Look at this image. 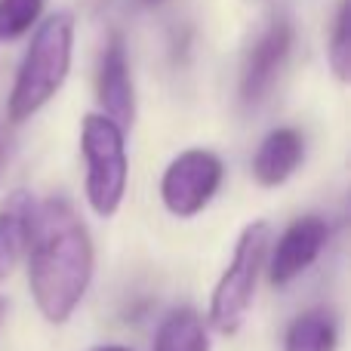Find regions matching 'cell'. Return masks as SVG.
<instances>
[{"instance_id":"cell-6","label":"cell","mask_w":351,"mask_h":351,"mask_svg":"<svg viewBox=\"0 0 351 351\" xmlns=\"http://www.w3.org/2000/svg\"><path fill=\"white\" fill-rule=\"evenodd\" d=\"M293 49V25L290 19L278 16L265 25V31L259 34V40L253 43L247 62H243V74H241V102L256 108L268 93L274 90L284 62L290 59Z\"/></svg>"},{"instance_id":"cell-17","label":"cell","mask_w":351,"mask_h":351,"mask_svg":"<svg viewBox=\"0 0 351 351\" xmlns=\"http://www.w3.org/2000/svg\"><path fill=\"white\" fill-rule=\"evenodd\" d=\"M6 308H10V302H6V296H0V324H3V317H6Z\"/></svg>"},{"instance_id":"cell-9","label":"cell","mask_w":351,"mask_h":351,"mask_svg":"<svg viewBox=\"0 0 351 351\" xmlns=\"http://www.w3.org/2000/svg\"><path fill=\"white\" fill-rule=\"evenodd\" d=\"M305 154L302 133L293 127H280L274 133H268L262 139V145L253 154V176L259 179V185L278 188L299 170Z\"/></svg>"},{"instance_id":"cell-13","label":"cell","mask_w":351,"mask_h":351,"mask_svg":"<svg viewBox=\"0 0 351 351\" xmlns=\"http://www.w3.org/2000/svg\"><path fill=\"white\" fill-rule=\"evenodd\" d=\"M327 59L330 71L339 84H348L351 77V0L336 3V16L330 25V40H327Z\"/></svg>"},{"instance_id":"cell-18","label":"cell","mask_w":351,"mask_h":351,"mask_svg":"<svg viewBox=\"0 0 351 351\" xmlns=\"http://www.w3.org/2000/svg\"><path fill=\"white\" fill-rule=\"evenodd\" d=\"M145 3H160V0H145Z\"/></svg>"},{"instance_id":"cell-12","label":"cell","mask_w":351,"mask_h":351,"mask_svg":"<svg viewBox=\"0 0 351 351\" xmlns=\"http://www.w3.org/2000/svg\"><path fill=\"white\" fill-rule=\"evenodd\" d=\"M154 351H210V333L194 308H176L164 317Z\"/></svg>"},{"instance_id":"cell-11","label":"cell","mask_w":351,"mask_h":351,"mask_svg":"<svg viewBox=\"0 0 351 351\" xmlns=\"http://www.w3.org/2000/svg\"><path fill=\"white\" fill-rule=\"evenodd\" d=\"M336 342H339L336 317L327 308H311L287 327L284 351H336Z\"/></svg>"},{"instance_id":"cell-2","label":"cell","mask_w":351,"mask_h":351,"mask_svg":"<svg viewBox=\"0 0 351 351\" xmlns=\"http://www.w3.org/2000/svg\"><path fill=\"white\" fill-rule=\"evenodd\" d=\"M74 53V16L65 10L47 16L37 25L31 47L19 65L16 84L10 93V121L22 123L43 108L62 90L71 71Z\"/></svg>"},{"instance_id":"cell-15","label":"cell","mask_w":351,"mask_h":351,"mask_svg":"<svg viewBox=\"0 0 351 351\" xmlns=\"http://www.w3.org/2000/svg\"><path fill=\"white\" fill-rule=\"evenodd\" d=\"M6 173V139H3V127H0V182H3Z\"/></svg>"},{"instance_id":"cell-4","label":"cell","mask_w":351,"mask_h":351,"mask_svg":"<svg viewBox=\"0 0 351 351\" xmlns=\"http://www.w3.org/2000/svg\"><path fill=\"white\" fill-rule=\"evenodd\" d=\"M80 152L86 160V200L99 216H114L127 194V139L105 114H86L80 130Z\"/></svg>"},{"instance_id":"cell-16","label":"cell","mask_w":351,"mask_h":351,"mask_svg":"<svg viewBox=\"0 0 351 351\" xmlns=\"http://www.w3.org/2000/svg\"><path fill=\"white\" fill-rule=\"evenodd\" d=\"M90 351H130V348H123V346H99V348H90Z\"/></svg>"},{"instance_id":"cell-5","label":"cell","mask_w":351,"mask_h":351,"mask_svg":"<svg viewBox=\"0 0 351 351\" xmlns=\"http://www.w3.org/2000/svg\"><path fill=\"white\" fill-rule=\"evenodd\" d=\"M222 158L206 148H188L176 154L160 179V200L179 219H191L213 200L222 185Z\"/></svg>"},{"instance_id":"cell-3","label":"cell","mask_w":351,"mask_h":351,"mask_svg":"<svg viewBox=\"0 0 351 351\" xmlns=\"http://www.w3.org/2000/svg\"><path fill=\"white\" fill-rule=\"evenodd\" d=\"M268 234H271V228H268L265 219H256V222L243 225L228 268L222 271V278H219L216 290L210 296V324L219 333L231 336L247 321L250 308H253L259 268L265 262Z\"/></svg>"},{"instance_id":"cell-7","label":"cell","mask_w":351,"mask_h":351,"mask_svg":"<svg viewBox=\"0 0 351 351\" xmlns=\"http://www.w3.org/2000/svg\"><path fill=\"white\" fill-rule=\"evenodd\" d=\"M330 237V225L321 216H302L284 231V237L274 247V256L268 262V280L274 287H287L293 278L315 265L324 243Z\"/></svg>"},{"instance_id":"cell-8","label":"cell","mask_w":351,"mask_h":351,"mask_svg":"<svg viewBox=\"0 0 351 351\" xmlns=\"http://www.w3.org/2000/svg\"><path fill=\"white\" fill-rule=\"evenodd\" d=\"M99 105H102V114L111 117L123 130L136 121L133 74H130L127 43H123L121 34H111L108 47L102 53V65H99Z\"/></svg>"},{"instance_id":"cell-1","label":"cell","mask_w":351,"mask_h":351,"mask_svg":"<svg viewBox=\"0 0 351 351\" xmlns=\"http://www.w3.org/2000/svg\"><path fill=\"white\" fill-rule=\"evenodd\" d=\"M31 296L49 324H65L77 311L93 278V243L86 225L65 197L34 206L28 234Z\"/></svg>"},{"instance_id":"cell-14","label":"cell","mask_w":351,"mask_h":351,"mask_svg":"<svg viewBox=\"0 0 351 351\" xmlns=\"http://www.w3.org/2000/svg\"><path fill=\"white\" fill-rule=\"evenodd\" d=\"M43 0H0V43L19 40L37 25Z\"/></svg>"},{"instance_id":"cell-10","label":"cell","mask_w":351,"mask_h":351,"mask_svg":"<svg viewBox=\"0 0 351 351\" xmlns=\"http://www.w3.org/2000/svg\"><path fill=\"white\" fill-rule=\"evenodd\" d=\"M34 197L25 188H16L0 204V280H6L16 268L19 256L28 247Z\"/></svg>"}]
</instances>
